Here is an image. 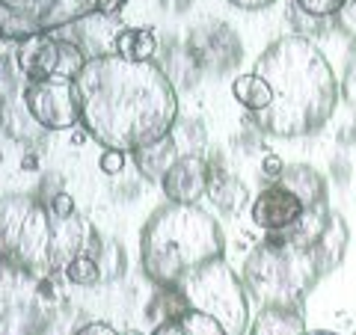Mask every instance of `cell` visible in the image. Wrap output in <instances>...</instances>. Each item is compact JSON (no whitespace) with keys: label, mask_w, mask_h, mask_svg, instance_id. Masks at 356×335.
Wrapping results in <instances>:
<instances>
[{"label":"cell","mask_w":356,"mask_h":335,"mask_svg":"<svg viewBox=\"0 0 356 335\" xmlns=\"http://www.w3.org/2000/svg\"><path fill=\"white\" fill-rule=\"evenodd\" d=\"M74 86L81 125L104 149L137 152L170 137L178 122L175 86L154 63L98 54L86 60Z\"/></svg>","instance_id":"1"},{"label":"cell","mask_w":356,"mask_h":335,"mask_svg":"<svg viewBox=\"0 0 356 335\" xmlns=\"http://www.w3.org/2000/svg\"><path fill=\"white\" fill-rule=\"evenodd\" d=\"M259 77H264L273 101L252 122L264 133L280 140L312 137L324 131L339 107V81L324 51L306 36H280L255 60Z\"/></svg>","instance_id":"2"},{"label":"cell","mask_w":356,"mask_h":335,"mask_svg":"<svg viewBox=\"0 0 356 335\" xmlns=\"http://www.w3.org/2000/svg\"><path fill=\"white\" fill-rule=\"evenodd\" d=\"M214 259H226V234L202 208L166 202L143 222L140 264L158 288H181L187 276Z\"/></svg>","instance_id":"3"},{"label":"cell","mask_w":356,"mask_h":335,"mask_svg":"<svg viewBox=\"0 0 356 335\" xmlns=\"http://www.w3.org/2000/svg\"><path fill=\"white\" fill-rule=\"evenodd\" d=\"M324 279L315 252L294 247L280 234H267L247 252L241 267V282L259 309L267 306H303L309 291Z\"/></svg>","instance_id":"4"},{"label":"cell","mask_w":356,"mask_h":335,"mask_svg":"<svg viewBox=\"0 0 356 335\" xmlns=\"http://www.w3.org/2000/svg\"><path fill=\"white\" fill-rule=\"evenodd\" d=\"M0 267L30 279L54 270V214L36 196H0Z\"/></svg>","instance_id":"5"},{"label":"cell","mask_w":356,"mask_h":335,"mask_svg":"<svg viewBox=\"0 0 356 335\" xmlns=\"http://www.w3.org/2000/svg\"><path fill=\"white\" fill-rule=\"evenodd\" d=\"M181 297L187 309L211 315L229 335H247L250 329V294L241 276L226 264V259H214L181 282Z\"/></svg>","instance_id":"6"},{"label":"cell","mask_w":356,"mask_h":335,"mask_svg":"<svg viewBox=\"0 0 356 335\" xmlns=\"http://www.w3.org/2000/svg\"><path fill=\"white\" fill-rule=\"evenodd\" d=\"M98 0H0V39L24 42L92 15Z\"/></svg>","instance_id":"7"},{"label":"cell","mask_w":356,"mask_h":335,"mask_svg":"<svg viewBox=\"0 0 356 335\" xmlns=\"http://www.w3.org/2000/svg\"><path fill=\"white\" fill-rule=\"evenodd\" d=\"M15 60L27 81H74L86 65L83 48H77L74 42L57 39L54 33L18 42Z\"/></svg>","instance_id":"8"},{"label":"cell","mask_w":356,"mask_h":335,"mask_svg":"<svg viewBox=\"0 0 356 335\" xmlns=\"http://www.w3.org/2000/svg\"><path fill=\"white\" fill-rule=\"evenodd\" d=\"M21 98L42 131H69L81 125V101L74 81H27Z\"/></svg>","instance_id":"9"},{"label":"cell","mask_w":356,"mask_h":335,"mask_svg":"<svg viewBox=\"0 0 356 335\" xmlns=\"http://www.w3.org/2000/svg\"><path fill=\"white\" fill-rule=\"evenodd\" d=\"M208 184L211 166L205 154H178L161 178L163 196L175 205H196L202 196H208Z\"/></svg>","instance_id":"10"},{"label":"cell","mask_w":356,"mask_h":335,"mask_svg":"<svg viewBox=\"0 0 356 335\" xmlns=\"http://www.w3.org/2000/svg\"><path fill=\"white\" fill-rule=\"evenodd\" d=\"M303 211H306L303 202H300L291 190H285L282 184H270L252 199L250 220L267 234H280L291 229L303 217Z\"/></svg>","instance_id":"11"},{"label":"cell","mask_w":356,"mask_h":335,"mask_svg":"<svg viewBox=\"0 0 356 335\" xmlns=\"http://www.w3.org/2000/svg\"><path fill=\"white\" fill-rule=\"evenodd\" d=\"M102 238L95 234L92 222H86L83 217H54V267H63L74 261L77 255H92L98 261L102 252Z\"/></svg>","instance_id":"12"},{"label":"cell","mask_w":356,"mask_h":335,"mask_svg":"<svg viewBox=\"0 0 356 335\" xmlns=\"http://www.w3.org/2000/svg\"><path fill=\"white\" fill-rule=\"evenodd\" d=\"M276 184H282L285 190H291V193L303 202V208H321V205H330L327 202V178L321 175L315 166L309 163H291L285 166L282 178Z\"/></svg>","instance_id":"13"},{"label":"cell","mask_w":356,"mask_h":335,"mask_svg":"<svg viewBox=\"0 0 356 335\" xmlns=\"http://www.w3.org/2000/svg\"><path fill=\"white\" fill-rule=\"evenodd\" d=\"M247 335H306L303 306H267L250 320Z\"/></svg>","instance_id":"14"},{"label":"cell","mask_w":356,"mask_h":335,"mask_svg":"<svg viewBox=\"0 0 356 335\" xmlns=\"http://www.w3.org/2000/svg\"><path fill=\"white\" fill-rule=\"evenodd\" d=\"M348 238H350L348 222H344L341 214H336V211H332L330 220H327V229H324V234H321V240L315 243V247H312L321 276L332 273V270H336V267L344 261V252H348Z\"/></svg>","instance_id":"15"},{"label":"cell","mask_w":356,"mask_h":335,"mask_svg":"<svg viewBox=\"0 0 356 335\" xmlns=\"http://www.w3.org/2000/svg\"><path fill=\"white\" fill-rule=\"evenodd\" d=\"M0 128H3L6 137H13L18 142H33L39 137V133H44L36 119L30 116V110L24 104V98L21 101H15L13 95H3L0 98Z\"/></svg>","instance_id":"16"},{"label":"cell","mask_w":356,"mask_h":335,"mask_svg":"<svg viewBox=\"0 0 356 335\" xmlns=\"http://www.w3.org/2000/svg\"><path fill=\"white\" fill-rule=\"evenodd\" d=\"M152 335H229L220 323L196 309H181L170 320H161Z\"/></svg>","instance_id":"17"},{"label":"cell","mask_w":356,"mask_h":335,"mask_svg":"<svg viewBox=\"0 0 356 335\" xmlns=\"http://www.w3.org/2000/svg\"><path fill=\"white\" fill-rule=\"evenodd\" d=\"M134 163H137V170L149 178V181H161L163 172L170 170V163L178 158L175 152V142L172 137H163L158 142H152V146H143L137 152H131Z\"/></svg>","instance_id":"18"},{"label":"cell","mask_w":356,"mask_h":335,"mask_svg":"<svg viewBox=\"0 0 356 335\" xmlns=\"http://www.w3.org/2000/svg\"><path fill=\"white\" fill-rule=\"evenodd\" d=\"M208 199L222 211V214H229V217H238L241 211L250 205L247 187H243L235 175H211Z\"/></svg>","instance_id":"19"},{"label":"cell","mask_w":356,"mask_h":335,"mask_svg":"<svg viewBox=\"0 0 356 335\" xmlns=\"http://www.w3.org/2000/svg\"><path fill=\"white\" fill-rule=\"evenodd\" d=\"M232 95H235V101H238L243 110H250L252 116L264 113V110L270 107V101H273L270 86H267L264 77H259L255 72H250V74H238V77H235V83H232Z\"/></svg>","instance_id":"20"},{"label":"cell","mask_w":356,"mask_h":335,"mask_svg":"<svg viewBox=\"0 0 356 335\" xmlns=\"http://www.w3.org/2000/svg\"><path fill=\"white\" fill-rule=\"evenodd\" d=\"M154 51H158V36L149 27H125L116 36V51L119 57L134 60V63H152Z\"/></svg>","instance_id":"21"},{"label":"cell","mask_w":356,"mask_h":335,"mask_svg":"<svg viewBox=\"0 0 356 335\" xmlns=\"http://www.w3.org/2000/svg\"><path fill=\"white\" fill-rule=\"evenodd\" d=\"M170 137L175 142L178 154H205V128H202V122H196V119L175 122Z\"/></svg>","instance_id":"22"},{"label":"cell","mask_w":356,"mask_h":335,"mask_svg":"<svg viewBox=\"0 0 356 335\" xmlns=\"http://www.w3.org/2000/svg\"><path fill=\"white\" fill-rule=\"evenodd\" d=\"M102 264H98L92 255H77L74 261L65 264V279L72 285H81V288H92L102 282Z\"/></svg>","instance_id":"23"},{"label":"cell","mask_w":356,"mask_h":335,"mask_svg":"<svg viewBox=\"0 0 356 335\" xmlns=\"http://www.w3.org/2000/svg\"><path fill=\"white\" fill-rule=\"evenodd\" d=\"M300 13H306L312 18H330V15H339L348 0H294Z\"/></svg>","instance_id":"24"},{"label":"cell","mask_w":356,"mask_h":335,"mask_svg":"<svg viewBox=\"0 0 356 335\" xmlns=\"http://www.w3.org/2000/svg\"><path fill=\"white\" fill-rule=\"evenodd\" d=\"M98 166H102L104 175H119L125 170V152H116V149H104L102 158H98Z\"/></svg>","instance_id":"25"},{"label":"cell","mask_w":356,"mask_h":335,"mask_svg":"<svg viewBox=\"0 0 356 335\" xmlns=\"http://www.w3.org/2000/svg\"><path fill=\"white\" fill-rule=\"evenodd\" d=\"M48 211H51L54 217H72L74 214V199H72V193H54Z\"/></svg>","instance_id":"26"},{"label":"cell","mask_w":356,"mask_h":335,"mask_svg":"<svg viewBox=\"0 0 356 335\" xmlns=\"http://www.w3.org/2000/svg\"><path fill=\"white\" fill-rule=\"evenodd\" d=\"M261 172H264V178H270V181L276 184L285 172V161L280 158V154H267V158L261 161Z\"/></svg>","instance_id":"27"},{"label":"cell","mask_w":356,"mask_h":335,"mask_svg":"<svg viewBox=\"0 0 356 335\" xmlns=\"http://www.w3.org/2000/svg\"><path fill=\"white\" fill-rule=\"evenodd\" d=\"M235 9H243V13H261V9H270L276 0H226Z\"/></svg>","instance_id":"28"},{"label":"cell","mask_w":356,"mask_h":335,"mask_svg":"<svg viewBox=\"0 0 356 335\" xmlns=\"http://www.w3.org/2000/svg\"><path fill=\"white\" fill-rule=\"evenodd\" d=\"M74 335H119V332L104 320H92V323H86V327L77 329Z\"/></svg>","instance_id":"29"},{"label":"cell","mask_w":356,"mask_h":335,"mask_svg":"<svg viewBox=\"0 0 356 335\" xmlns=\"http://www.w3.org/2000/svg\"><path fill=\"white\" fill-rule=\"evenodd\" d=\"M128 0H98V15H119L122 9H125Z\"/></svg>","instance_id":"30"},{"label":"cell","mask_w":356,"mask_h":335,"mask_svg":"<svg viewBox=\"0 0 356 335\" xmlns=\"http://www.w3.org/2000/svg\"><path fill=\"white\" fill-rule=\"evenodd\" d=\"M306 335H339V332H332V329H306Z\"/></svg>","instance_id":"31"},{"label":"cell","mask_w":356,"mask_h":335,"mask_svg":"<svg viewBox=\"0 0 356 335\" xmlns=\"http://www.w3.org/2000/svg\"><path fill=\"white\" fill-rule=\"evenodd\" d=\"M125 335H143V332H137V329H131V332H125Z\"/></svg>","instance_id":"32"},{"label":"cell","mask_w":356,"mask_h":335,"mask_svg":"<svg viewBox=\"0 0 356 335\" xmlns=\"http://www.w3.org/2000/svg\"><path fill=\"white\" fill-rule=\"evenodd\" d=\"M353 335H356V332H353Z\"/></svg>","instance_id":"33"}]
</instances>
